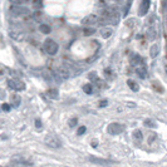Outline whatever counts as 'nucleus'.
<instances>
[{
	"instance_id": "obj_1",
	"label": "nucleus",
	"mask_w": 167,
	"mask_h": 167,
	"mask_svg": "<svg viewBox=\"0 0 167 167\" xmlns=\"http://www.w3.org/2000/svg\"><path fill=\"white\" fill-rule=\"evenodd\" d=\"M58 44L55 43L53 39H47L44 41V50L45 53H48L49 55H55L57 53H58Z\"/></svg>"
},
{
	"instance_id": "obj_2",
	"label": "nucleus",
	"mask_w": 167,
	"mask_h": 167,
	"mask_svg": "<svg viewBox=\"0 0 167 167\" xmlns=\"http://www.w3.org/2000/svg\"><path fill=\"white\" fill-rule=\"evenodd\" d=\"M123 131H124V126L121 123H111V124H108V127H107V132L113 136L121 135Z\"/></svg>"
},
{
	"instance_id": "obj_3",
	"label": "nucleus",
	"mask_w": 167,
	"mask_h": 167,
	"mask_svg": "<svg viewBox=\"0 0 167 167\" xmlns=\"http://www.w3.org/2000/svg\"><path fill=\"white\" fill-rule=\"evenodd\" d=\"M8 87L10 89H14V90H24L25 89V83L19 81V79H9L6 82Z\"/></svg>"
},
{
	"instance_id": "obj_4",
	"label": "nucleus",
	"mask_w": 167,
	"mask_h": 167,
	"mask_svg": "<svg viewBox=\"0 0 167 167\" xmlns=\"http://www.w3.org/2000/svg\"><path fill=\"white\" fill-rule=\"evenodd\" d=\"M45 143L50 147V148H60L62 147V142H60V139L58 137H53V136H47L45 137Z\"/></svg>"
},
{
	"instance_id": "obj_5",
	"label": "nucleus",
	"mask_w": 167,
	"mask_h": 167,
	"mask_svg": "<svg viewBox=\"0 0 167 167\" xmlns=\"http://www.w3.org/2000/svg\"><path fill=\"white\" fill-rule=\"evenodd\" d=\"M151 6V0H142L141 4H139V9H138V15L139 17H143L148 13V9Z\"/></svg>"
},
{
	"instance_id": "obj_6",
	"label": "nucleus",
	"mask_w": 167,
	"mask_h": 167,
	"mask_svg": "<svg viewBox=\"0 0 167 167\" xmlns=\"http://www.w3.org/2000/svg\"><path fill=\"white\" fill-rule=\"evenodd\" d=\"M11 164H13L14 166H28V165H33V162L28 161L26 158L24 157H20V156H14L13 158H11Z\"/></svg>"
},
{
	"instance_id": "obj_7",
	"label": "nucleus",
	"mask_w": 167,
	"mask_h": 167,
	"mask_svg": "<svg viewBox=\"0 0 167 167\" xmlns=\"http://www.w3.org/2000/svg\"><path fill=\"white\" fill-rule=\"evenodd\" d=\"M55 74L58 75V78H63V79H68L70 78V72L67 67H59L58 69L55 70Z\"/></svg>"
},
{
	"instance_id": "obj_8",
	"label": "nucleus",
	"mask_w": 167,
	"mask_h": 167,
	"mask_svg": "<svg viewBox=\"0 0 167 167\" xmlns=\"http://www.w3.org/2000/svg\"><path fill=\"white\" fill-rule=\"evenodd\" d=\"M88 160L92 162V164H94V165H99V166H108V165L113 164V161L104 160V158H99V157H93V156H90Z\"/></svg>"
},
{
	"instance_id": "obj_9",
	"label": "nucleus",
	"mask_w": 167,
	"mask_h": 167,
	"mask_svg": "<svg viewBox=\"0 0 167 167\" xmlns=\"http://www.w3.org/2000/svg\"><path fill=\"white\" fill-rule=\"evenodd\" d=\"M98 21V17L96 14H90L88 17H86L84 19L82 20V24L83 25H92V24H96Z\"/></svg>"
},
{
	"instance_id": "obj_10",
	"label": "nucleus",
	"mask_w": 167,
	"mask_h": 167,
	"mask_svg": "<svg viewBox=\"0 0 167 167\" xmlns=\"http://www.w3.org/2000/svg\"><path fill=\"white\" fill-rule=\"evenodd\" d=\"M136 73L141 79H146L147 78V68L145 67V64H141V66H137L136 67Z\"/></svg>"
},
{
	"instance_id": "obj_11",
	"label": "nucleus",
	"mask_w": 167,
	"mask_h": 167,
	"mask_svg": "<svg viewBox=\"0 0 167 167\" xmlns=\"http://www.w3.org/2000/svg\"><path fill=\"white\" fill-rule=\"evenodd\" d=\"M10 11L15 15H24V14H29V10L26 8H21L19 5H14L13 8L10 9Z\"/></svg>"
},
{
	"instance_id": "obj_12",
	"label": "nucleus",
	"mask_w": 167,
	"mask_h": 167,
	"mask_svg": "<svg viewBox=\"0 0 167 167\" xmlns=\"http://www.w3.org/2000/svg\"><path fill=\"white\" fill-rule=\"evenodd\" d=\"M47 96L49 97V98H52V99H57V98L59 97V90H58V88H50L47 92Z\"/></svg>"
},
{
	"instance_id": "obj_13",
	"label": "nucleus",
	"mask_w": 167,
	"mask_h": 167,
	"mask_svg": "<svg viewBox=\"0 0 167 167\" xmlns=\"http://www.w3.org/2000/svg\"><path fill=\"white\" fill-rule=\"evenodd\" d=\"M131 64H132V66H135V67L143 64L142 57H141V55H133V57H132V59H131Z\"/></svg>"
},
{
	"instance_id": "obj_14",
	"label": "nucleus",
	"mask_w": 167,
	"mask_h": 167,
	"mask_svg": "<svg viewBox=\"0 0 167 167\" xmlns=\"http://www.w3.org/2000/svg\"><path fill=\"white\" fill-rule=\"evenodd\" d=\"M132 137H133L135 142L141 143L142 139H143V135H142V132L139 131V130H136V131H133V135H132Z\"/></svg>"
},
{
	"instance_id": "obj_15",
	"label": "nucleus",
	"mask_w": 167,
	"mask_h": 167,
	"mask_svg": "<svg viewBox=\"0 0 167 167\" xmlns=\"http://www.w3.org/2000/svg\"><path fill=\"white\" fill-rule=\"evenodd\" d=\"M158 53H160V47H158L157 44H155V45H152L151 47V49H150V55H151V58H156V57L158 55Z\"/></svg>"
},
{
	"instance_id": "obj_16",
	"label": "nucleus",
	"mask_w": 167,
	"mask_h": 167,
	"mask_svg": "<svg viewBox=\"0 0 167 167\" xmlns=\"http://www.w3.org/2000/svg\"><path fill=\"white\" fill-rule=\"evenodd\" d=\"M112 34H113V29L112 28H103L101 30V35H102V38H104V39L109 38Z\"/></svg>"
},
{
	"instance_id": "obj_17",
	"label": "nucleus",
	"mask_w": 167,
	"mask_h": 167,
	"mask_svg": "<svg viewBox=\"0 0 167 167\" xmlns=\"http://www.w3.org/2000/svg\"><path fill=\"white\" fill-rule=\"evenodd\" d=\"M10 101H11V106H13V107H18V106L20 104V97H19L18 94H13Z\"/></svg>"
},
{
	"instance_id": "obj_18",
	"label": "nucleus",
	"mask_w": 167,
	"mask_h": 167,
	"mask_svg": "<svg viewBox=\"0 0 167 167\" xmlns=\"http://www.w3.org/2000/svg\"><path fill=\"white\" fill-rule=\"evenodd\" d=\"M127 84H128V87L133 90V92H138V89H139V86L136 83L135 81H132V79H130V81H127Z\"/></svg>"
},
{
	"instance_id": "obj_19",
	"label": "nucleus",
	"mask_w": 167,
	"mask_h": 167,
	"mask_svg": "<svg viewBox=\"0 0 167 167\" xmlns=\"http://www.w3.org/2000/svg\"><path fill=\"white\" fill-rule=\"evenodd\" d=\"M39 30H40V32L43 33V34H49V33H50V30H52V29H50V26L47 25V24H40Z\"/></svg>"
},
{
	"instance_id": "obj_20",
	"label": "nucleus",
	"mask_w": 167,
	"mask_h": 167,
	"mask_svg": "<svg viewBox=\"0 0 167 167\" xmlns=\"http://www.w3.org/2000/svg\"><path fill=\"white\" fill-rule=\"evenodd\" d=\"M93 84H84L83 86V92L87 93V94H92L93 93Z\"/></svg>"
},
{
	"instance_id": "obj_21",
	"label": "nucleus",
	"mask_w": 167,
	"mask_h": 167,
	"mask_svg": "<svg viewBox=\"0 0 167 167\" xmlns=\"http://www.w3.org/2000/svg\"><path fill=\"white\" fill-rule=\"evenodd\" d=\"M148 34H150V39H151V40L156 39L157 33H156V29H155V26H150V28H148Z\"/></svg>"
},
{
	"instance_id": "obj_22",
	"label": "nucleus",
	"mask_w": 167,
	"mask_h": 167,
	"mask_svg": "<svg viewBox=\"0 0 167 167\" xmlns=\"http://www.w3.org/2000/svg\"><path fill=\"white\" fill-rule=\"evenodd\" d=\"M10 37L13 38L14 40H21L23 39V34L21 33H14L13 30L10 32Z\"/></svg>"
},
{
	"instance_id": "obj_23",
	"label": "nucleus",
	"mask_w": 167,
	"mask_h": 167,
	"mask_svg": "<svg viewBox=\"0 0 167 167\" xmlns=\"http://www.w3.org/2000/svg\"><path fill=\"white\" fill-rule=\"evenodd\" d=\"M94 33H96V29H93V28H84V30H83V34H84L86 37H90Z\"/></svg>"
},
{
	"instance_id": "obj_24",
	"label": "nucleus",
	"mask_w": 167,
	"mask_h": 167,
	"mask_svg": "<svg viewBox=\"0 0 167 167\" xmlns=\"http://www.w3.org/2000/svg\"><path fill=\"white\" fill-rule=\"evenodd\" d=\"M143 123H145L146 127H150V128H155V127H156V122L152 121V119H146Z\"/></svg>"
},
{
	"instance_id": "obj_25",
	"label": "nucleus",
	"mask_w": 167,
	"mask_h": 167,
	"mask_svg": "<svg viewBox=\"0 0 167 167\" xmlns=\"http://www.w3.org/2000/svg\"><path fill=\"white\" fill-rule=\"evenodd\" d=\"M33 6L35 8V9H40V8L43 6V1H41V0H33Z\"/></svg>"
},
{
	"instance_id": "obj_26",
	"label": "nucleus",
	"mask_w": 167,
	"mask_h": 167,
	"mask_svg": "<svg viewBox=\"0 0 167 167\" xmlns=\"http://www.w3.org/2000/svg\"><path fill=\"white\" fill-rule=\"evenodd\" d=\"M68 124H69V127L74 128V127L78 124V118H72V119H69V122H68Z\"/></svg>"
},
{
	"instance_id": "obj_27",
	"label": "nucleus",
	"mask_w": 167,
	"mask_h": 167,
	"mask_svg": "<svg viewBox=\"0 0 167 167\" xmlns=\"http://www.w3.org/2000/svg\"><path fill=\"white\" fill-rule=\"evenodd\" d=\"M156 137H157V135L155 133V132H151V133L148 135V143H153Z\"/></svg>"
},
{
	"instance_id": "obj_28",
	"label": "nucleus",
	"mask_w": 167,
	"mask_h": 167,
	"mask_svg": "<svg viewBox=\"0 0 167 167\" xmlns=\"http://www.w3.org/2000/svg\"><path fill=\"white\" fill-rule=\"evenodd\" d=\"M9 1L13 4V5H20L21 3H26V1H29V0H9Z\"/></svg>"
},
{
	"instance_id": "obj_29",
	"label": "nucleus",
	"mask_w": 167,
	"mask_h": 167,
	"mask_svg": "<svg viewBox=\"0 0 167 167\" xmlns=\"http://www.w3.org/2000/svg\"><path fill=\"white\" fill-rule=\"evenodd\" d=\"M153 87H155V90H157V92H160V93L164 92V87H162L161 84H157V83H153Z\"/></svg>"
},
{
	"instance_id": "obj_30",
	"label": "nucleus",
	"mask_w": 167,
	"mask_h": 167,
	"mask_svg": "<svg viewBox=\"0 0 167 167\" xmlns=\"http://www.w3.org/2000/svg\"><path fill=\"white\" fill-rule=\"evenodd\" d=\"M1 108H3V111H4V112H9V111H10V104L4 103V104L1 106Z\"/></svg>"
},
{
	"instance_id": "obj_31",
	"label": "nucleus",
	"mask_w": 167,
	"mask_h": 167,
	"mask_svg": "<svg viewBox=\"0 0 167 167\" xmlns=\"http://www.w3.org/2000/svg\"><path fill=\"white\" fill-rule=\"evenodd\" d=\"M34 18H35L37 20H40V19H41V13H40V11H35V13H34Z\"/></svg>"
},
{
	"instance_id": "obj_32",
	"label": "nucleus",
	"mask_w": 167,
	"mask_h": 167,
	"mask_svg": "<svg viewBox=\"0 0 167 167\" xmlns=\"http://www.w3.org/2000/svg\"><path fill=\"white\" fill-rule=\"evenodd\" d=\"M86 132V127L84 126H82V127H79V130H78V135L81 136V135H83Z\"/></svg>"
},
{
	"instance_id": "obj_33",
	"label": "nucleus",
	"mask_w": 167,
	"mask_h": 167,
	"mask_svg": "<svg viewBox=\"0 0 167 167\" xmlns=\"http://www.w3.org/2000/svg\"><path fill=\"white\" fill-rule=\"evenodd\" d=\"M35 127H37V128H41V122H40V119H37V121H35Z\"/></svg>"
},
{
	"instance_id": "obj_34",
	"label": "nucleus",
	"mask_w": 167,
	"mask_h": 167,
	"mask_svg": "<svg viewBox=\"0 0 167 167\" xmlns=\"http://www.w3.org/2000/svg\"><path fill=\"white\" fill-rule=\"evenodd\" d=\"M104 106H107V101H102L101 104H99V107H104Z\"/></svg>"
}]
</instances>
